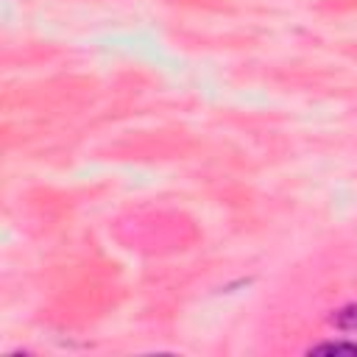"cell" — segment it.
I'll use <instances>...</instances> for the list:
<instances>
[{"instance_id": "cell-2", "label": "cell", "mask_w": 357, "mask_h": 357, "mask_svg": "<svg viewBox=\"0 0 357 357\" xmlns=\"http://www.w3.org/2000/svg\"><path fill=\"white\" fill-rule=\"evenodd\" d=\"M337 324L346 326V329H357V307H349L337 315Z\"/></svg>"}, {"instance_id": "cell-1", "label": "cell", "mask_w": 357, "mask_h": 357, "mask_svg": "<svg viewBox=\"0 0 357 357\" xmlns=\"http://www.w3.org/2000/svg\"><path fill=\"white\" fill-rule=\"evenodd\" d=\"M310 351H315V354H357V343H321Z\"/></svg>"}]
</instances>
